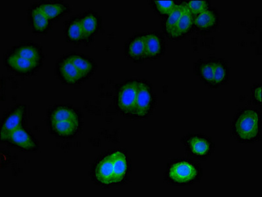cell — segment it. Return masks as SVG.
Returning <instances> with one entry per match:
<instances>
[{
  "instance_id": "obj_21",
  "label": "cell",
  "mask_w": 262,
  "mask_h": 197,
  "mask_svg": "<svg viewBox=\"0 0 262 197\" xmlns=\"http://www.w3.org/2000/svg\"><path fill=\"white\" fill-rule=\"evenodd\" d=\"M192 24V15L187 8L182 17L180 18L179 21L176 25L174 29L171 32L170 35L173 37V38H178V37L182 36L183 34L186 33V32L189 31Z\"/></svg>"
},
{
  "instance_id": "obj_17",
  "label": "cell",
  "mask_w": 262,
  "mask_h": 197,
  "mask_svg": "<svg viewBox=\"0 0 262 197\" xmlns=\"http://www.w3.org/2000/svg\"><path fill=\"white\" fill-rule=\"evenodd\" d=\"M111 156L113 164V184H118L122 182L126 173L127 166L126 157L120 151L114 152Z\"/></svg>"
},
{
  "instance_id": "obj_19",
  "label": "cell",
  "mask_w": 262,
  "mask_h": 197,
  "mask_svg": "<svg viewBox=\"0 0 262 197\" xmlns=\"http://www.w3.org/2000/svg\"><path fill=\"white\" fill-rule=\"evenodd\" d=\"M66 35L67 39L71 42L80 43L85 40L84 32L80 19L75 18L69 22L67 25Z\"/></svg>"
},
{
  "instance_id": "obj_12",
  "label": "cell",
  "mask_w": 262,
  "mask_h": 197,
  "mask_svg": "<svg viewBox=\"0 0 262 197\" xmlns=\"http://www.w3.org/2000/svg\"><path fill=\"white\" fill-rule=\"evenodd\" d=\"M29 19L32 29L37 34L46 33L50 29L51 20L36 5L29 10Z\"/></svg>"
},
{
  "instance_id": "obj_15",
  "label": "cell",
  "mask_w": 262,
  "mask_h": 197,
  "mask_svg": "<svg viewBox=\"0 0 262 197\" xmlns=\"http://www.w3.org/2000/svg\"><path fill=\"white\" fill-rule=\"evenodd\" d=\"M96 179L102 184H113L114 170L111 155L102 159L97 164L96 170Z\"/></svg>"
},
{
  "instance_id": "obj_25",
  "label": "cell",
  "mask_w": 262,
  "mask_h": 197,
  "mask_svg": "<svg viewBox=\"0 0 262 197\" xmlns=\"http://www.w3.org/2000/svg\"><path fill=\"white\" fill-rule=\"evenodd\" d=\"M214 85L221 84L226 80L227 70L226 64L221 61H214Z\"/></svg>"
},
{
  "instance_id": "obj_3",
  "label": "cell",
  "mask_w": 262,
  "mask_h": 197,
  "mask_svg": "<svg viewBox=\"0 0 262 197\" xmlns=\"http://www.w3.org/2000/svg\"><path fill=\"white\" fill-rule=\"evenodd\" d=\"M27 118V108L18 105L9 110L4 115L1 123V140L6 141L13 132L24 127Z\"/></svg>"
},
{
  "instance_id": "obj_13",
  "label": "cell",
  "mask_w": 262,
  "mask_h": 197,
  "mask_svg": "<svg viewBox=\"0 0 262 197\" xmlns=\"http://www.w3.org/2000/svg\"><path fill=\"white\" fill-rule=\"evenodd\" d=\"M126 54L132 61L136 62L144 61L145 56V36L134 37L126 46Z\"/></svg>"
},
{
  "instance_id": "obj_4",
  "label": "cell",
  "mask_w": 262,
  "mask_h": 197,
  "mask_svg": "<svg viewBox=\"0 0 262 197\" xmlns=\"http://www.w3.org/2000/svg\"><path fill=\"white\" fill-rule=\"evenodd\" d=\"M4 61L5 66L9 71L23 76L33 75L42 65V64L18 56L11 51L6 53Z\"/></svg>"
},
{
  "instance_id": "obj_7",
  "label": "cell",
  "mask_w": 262,
  "mask_h": 197,
  "mask_svg": "<svg viewBox=\"0 0 262 197\" xmlns=\"http://www.w3.org/2000/svg\"><path fill=\"white\" fill-rule=\"evenodd\" d=\"M152 96L149 85L144 81L138 82V94L134 106L133 116L145 117L151 110Z\"/></svg>"
},
{
  "instance_id": "obj_2",
  "label": "cell",
  "mask_w": 262,
  "mask_h": 197,
  "mask_svg": "<svg viewBox=\"0 0 262 197\" xmlns=\"http://www.w3.org/2000/svg\"><path fill=\"white\" fill-rule=\"evenodd\" d=\"M260 115L258 111L252 108L243 111L234 121V134L242 141H254L260 133Z\"/></svg>"
},
{
  "instance_id": "obj_5",
  "label": "cell",
  "mask_w": 262,
  "mask_h": 197,
  "mask_svg": "<svg viewBox=\"0 0 262 197\" xmlns=\"http://www.w3.org/2000/svg\"><path fill=\"white\" fill-rule=\"evenodd\" d=\"M138 81H129L123 84L117 94L118 108L125 115L133 116L137 94H138Z\"/></svg>"
},
{
  "instance_id": "obj_6",
  "label": "cell",
  "mask_w": 262,
  "mask_h": 197,
  "mask_svg": "<svg viewBox=\"0 0 262 197\" xmlns=\"http://www.w3.org/2000/svg\"><path fill=\"white\" fill-rule=\"evenodd\" d=\"M6 141L24 151H36L39 147L38 141L35 137L24 127H20L13 132L7 138Z\"/></svg>"
},
{
  "instance_id": "obj_16",
  "label": "cell",
  "mask_w": 262,
  "mask_h": 197,
  "mask_svg": "<svg viewBox=\"0 0 262 197\" xmlns=\"http://www.w3.org/2000/svg\"><path fill=\"white\" fill-rule=\"evenodd\" d=\"M83 32L85 36V40H88L91 37L99 31L100 28V17L93 11H88L80 18Z\"/></svg>"
},
{
  "instance_id": "obj_27",
  "label": "cell",
  "mask_w": 262,
  "mask_h": 197,
  "mask_svg": "<svg viewBox=\"0 0 262 197\" xmlns=\"http://www.w3.org/2000/svg\"><path fill=\"white\" fill-rule=\"evenodd\" d=\"M154 3L157 10L163 15H170L176 7L173 1H155Z\"/></svg>"
},
{
  "instance_id": "obj_22",
  "label": "cell",
  "mask_w": 262,
  "mask_h": 197,
  "mask_svg": "<svg viewBox=\"0 0 262 197\" xmlns=\"http://www.w3.org/2000/svg\"><path fill=\"white\" fill-rule=\"evenodd\" d=\"M217 16L214 11L206 10L199 14L194 20V24L199 29H209L216 24Z\"/></svg>"
},
{
  "instance_id": "obj_10",
  "label": "cell",
  "mask_w": 262,
  "mask_h": 197,
  "mask_svg": "<svg viewBox=\"0 0 262 197\" xmlns=\"http://www.w3.org/2000/svg\"><path fill=\"white\" fill-rule=\"evenodd\" d=\"M11 51L18 56L29 61L43 63L44 54L42 48L38 43L24 41L14 46Z\"/></svg>"
},
{
  "instance_id": "obj_8",
  "label": "cell",
  "mask_w": 262,
  "mask_h": 197,
  "mask_svg": "<svg viewBox=\"0 0 262 197\" xmlns=\"http://www.w3.org/2000/svg\"><path fill=\"white\" fill-rule=\"evenodd\" d=\"M56 69L58 77L67 84H78L85 80L80 72L69 59L68 55L59 60Z\"/></svg>"
},
{
  "instance_id": "obj_9",
  "label": "cell",
  "mask_w": 262,
  "mask_h": 197,
  "mask_svg": "<svg viewBox=\"0 0 262 197\" xmlns=\"http://www.w3.org/2000/svg\"><path fill=\"white\" fill-rule=\"evenodd\" d=\"M198 174L195 166L187 161L176 162L170 167L169 176L171 180L177 184L192 182Z\"/></svg>"
},
{
  "instance_id": "obj_1",
  "label": "cell",
  "mask_w": 262,
  "mask_h": 197,
  "mask_svg": "<svg viewBox=\"0 0 262 197\" xmlns=\"http://www.w3.org/2000/svg\"><path fill=\"white\" fill-rule=\"evenodd\" d=\"M48 123L51 132L55 136L71 138L76 135L80 128V115L70 106H58L49 113Z\"/></svg>"
},
{
  "instance_id": "obj_23",
  "label": "cell",
  "mask_w": 262,
  "mask_h": 197,
  "mask_svg": "<svg viewBox=\"0 0 262 197\" xmlns=\"http://www.w3.org/2000/svg\"><path fill=\"white\" fill-rule=\"evenodd\" d=\"M186 9V6L179 5V6H176L174 9L170 13L165 24L166 31L168 34H170L172 32Z\"/></svg>"
},
{
  "instance_id": "obj_28",
  "label": "cell",
  "mask_w": 262,
  "mask_h": 197,
  "mask_svg": "<svg viewBox=\"0 0 262 197\" xmlns=\"http://www.w3.org/2000/svg\"><path fill=\"white\" fill-rule=\"evenodd\" d=\"M261 86H259L258 87H256V89H255L254 92V96L255 99L258 102H259V103H261Z\"/></svg>"
},
{
  "instance_id": "obj_26",
  "label": "cell",
  "mask_w": 262,
  "mask_h": 197,
  "mask_svg": "<svg viewBox=\"0 0 262 197\" xmlns=\"http://www.w3.org/2000/svg\"><path fill=\"white\" fill-rule=\"evenodd\" d=\"M186 6L191 14L199 15L207 10L208 4V2L205 1H191L187 2Z\"/></svg>"
},
{
  "instance_id": "obj_20",
  "label": "cell",
  "mask_w": 262,
  "mask_h": 197,
  "mask_svg": "<svg viewBox=\"0 0 262 197\" xmlns=\"http://www.w3.org/2000/svg\"><path fill=\"white\" fill-rule=\"evenodd\" d=\"M190 150L196 157H205L210 150V143L205 138L194 136L188 141Z\"/></svg>"
},
{
  "instance_id": "obj_11",
  "label": "cell",
  "mask_w": 262,
  "mask_h": 197,
  "mask_svg": "<svg viewBox=\"0 0 262 197\" xmlns=\"http://www.w3.org/2000/svg\"><path fill=\"white\" fill-rule=\"evenodd\" d=\"M68 56L85 80L92 76L96 71V62L90 57L77 53H70Z\"/></svg>"
},
{
  "instance_id": "obj_24",
  "label": "cell",
  "mask_w": 262,
  "mask_h": 197,
  "mask_svg": "<svg viewBox=\"0 0 262 197\" xmlns=\"http://www.w3.org/2000/svg\"><path fill=\"white\" fill-rule=\"evenodd\" d=\"M199 75L205 82L208 84H214V61L205 62L199 67Z\"/></svg>"
},
{
  "instance_id": "obj_18",
  "label": "cell",
  "mask_w": 262,
  "mask_h": 197,
  "mask_svg": "<svg viewBox=\"0 0 262 197\" xmlns=\"http://www.w3.org/2000/svg\"><path fill=\"white\" fill-rule=\"evenodd\" d=\"M146 59H154L162 52V42L159 36L149 34L145 36Z\"/></svg>"
},
{
  "instance_id": "obj_14",
  "label": "cell",
  "mask_w": 262,
  "mask_h": 197,
  "mask_svg": "<svg viewBox=\"0 0 262 197\" xmlns=\"http://www.w3.org/2000/svg\"><path fill=\"white\" fill-rule=\"evenodd\" d=\"M37 6L50 20L59 19L69 10L68 5L60 2H41Z\"/></svg>"
}]
</instances>
